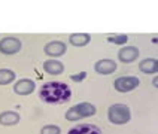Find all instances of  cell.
<instances>
[{"label":"cell","mask_w":158,"mask_h":134,"mask_svg":"<svg viewBox=\"0 0 158 134\" xmlns=\"http://www.w3.org/2000/svg\"><path fill=\"white\" fill-rule=\"evenodd\" d=\"M107 118L114 125H124L131 119V110L125 104H112L107 110Z\"/></svg>","instance_id":"2"},{"label":"cell","mask_w":158,"mask_h":134,"mask_svg":"<svg viewBox=\"0 0 158 134\" xmlns=\"http://www.w3.org/2000/svg\"><path fill=\"white\" fill-rule=\"evenodd\" d=\"M39 95L49 104H61L70 100L72 91L64 82H46L42 85Z\"/></svg>","instance_id":"1"},{"label":"cell","mask_w":158,"mask_h":134,"mask_svg":"<svg viewBox=\"0 0 158 134\" xmlns=\"http://www.w3.org/2000/svg\"><path fill=\"white\" fill-rule=\"evenodd\" d=\"M67 134H102V130L93 124H79L70 128Z\"/></svg>","instance_id":"10"},{"label":"cell","mask_w":158,"mask_h":134,"mask_svg":"<svg viewBox=\"0 0 158 134\" xmlns=\"http://www.w3.org/2000/svg\"><path fill=\"white\" fill-rule=\"evenodd\" d=\"M89 40H91V36L87 33H73L69 36V42L73 46H85L89 43Z\"/></svg>","instance_id":"13"},{"label":"cell","mask_w":158,"mask_h":134,"mask_svg":"<svg viewBox=\"0 0 158 134\" xmlns=\"http://www.w3.org/2000/svg\"><path fill=\"white\" fill-rule=\"evenodd\" d=\"M94 113H96V106L94 104H91V103H79V104H75L66 112V119L72 121V122H76V121H81L84 118L93 116Z\"/></svg>","instance_id":"3"},{"label":"cell","mask_w":158,"mask_h":134,"mask_svg":"<svg viewBox=\"0 0 158 134\" xmlns=\"http://www.w3.org/2000/svg\"><path fill=\"white\" fill-rule=\"evenodd\" d=\"M15 79V73L9 69H0V85H8Z\"/></svg>","instance_id":"15"},{"label":"cell","mask_w":158,"mask_h":134,"mask_svg":"<svg viewBox=\"0 0 158 134\" xmlns=\"http://www.w3.org/2000/svg\"><path fill=\"white\" fill-rule=\"evenodd\" d=\"M44 70L46 73H49V75H55L57 76V75H61L64 71V66L58 60H46L44 63Z\"/></svg>","instance_id":"12"},{"label":"cell","mask_w":158,"mask_h":134,"mask_svg":"<svg viewBox=\"0 0 158 134\" xmlns=\"http://www.w3.org/2000/svg\"><path fill=\"white\" fill-rule=\"evenodd\" d=\"M40 134H61V128L57 125H45L40 130Z\"/></svg>","instance_id":"17"},{"label":"cell","mask_w":158,"mask_h":134,"mask_svg":"<svg viewBox=\"0 0 158 134\" xmlns=\"http://www.w3.org/2000/svg\"><path fill=\"white\" fill-rule=\"evenodd\" d=\"M21 119L19 113L14 112V110H6L3 113H0V124L5 127H10V125H17Z\"/></svg>","instance_id":"11"},{"label":"cell","mask_w":158,"mask_h":134,"mask_svg":"<svg viewBox=\"0 0 158 134\" xmlns=\"http://www.w3.org/2000/svg\"><path fill=\"white\" fill-rule=\"evenodd\" d=\"M116 63L114 60H109V58H103V60H98V61L94 64V70L98 73V75H110L116 70Z\"/></svg>","instance_id":"7"},{"label":"cell","mask_w":158,"mask_h":134,"mask_svg":"<svg viewBox=\"0 0 158 134\" xmlns=\"http://www.w3.org/2000/svg\"><path fill=\"white\" fill-rule=\"evenodd\" d=\"M44 51L46 55L55 58V57H60V55H63V54L66 52V43H63L60 40H52V42L45 45Z\"/></svg>","instance_id":"9"},{"label":"cell","mask_w":158,"mask_h":134,"mask_svg":"<svg viewBox=\"0 0 158 134\" xmlns=\"http://www.w3.org/2000/svg\"><path fill=\"white\" fill-rule=\"evenodd\" d=\"M36 88V83L31 79H21L14 85V91L18 95H28Z\"/></svg>","instance_id":"8"},{"label":"cell","mask_w":158,"mask_h":134,"mask_svg":"<svg viewBox=\"0 0 158 134\" xmlns=\"http://www.w3.org/2000/svg\"><path fill=\"white\" fill-rule=\"evenodd\" d=\"M140 85V80L136 76H121L114 82V87L119 92H130Z\"/></svg>","instance_id":"4"},{"label":"cell","mask_w":158,"mask_h":134,"mask_svg":"<svg viewBox=\"0 0 158 134\" xmlns=\"http://www.w3.org/2000/svg\"><path fill=\"white\" fill-rule=\"evenodd\" d=\"M107 40H109L110 43H115V45H124V43H127V40H128V36H127V35L109 36V37H107Z\"/></svg>","instance_id":"16"},{"label":"cell","mask_w":158,"mask_h":134,"mask_svg":"<svg viewBox=\"0 0 158 134\" xmlns=\"http://www.w3.org/2000/svg\"><path fill=\"white\" fill-rule=\"evenodd\" d=\"M152 85H154L155 88H158V76H155V78L152 79Z\"/></svg>","instance_id":"19"},{"label":"cell","mask_w":158,"mask_h":134,"mask_svg":"<svg viewBox=\"0 0 158 134\" xmlns=\"http://www.w3.org/2000/svg\"><path fill=\"white\" fill-rule=\"evenodd\" d=\"M140 55V51L136 46H124L118 52V58L121 63H133Z\"/></svg>","instance_id":"6"},{"label":"cell","mask_w":158,"mask_h":134,"mask_svg":"<svg viewBox=\"0 0 158 134\" xmlns=\"http://www.w3.org/2000/svg\"><path fill=\"white\" fill-rule=\"evenodd\" d=\"M139 69H140L143 73H148V75H152L158 71V61L154 60V58H146L139 64Z\"/></svg>","instance_id":"14"},{"label":"cell","mask_w":158,"mask_h":134,"mask_svg":"<svg viewBox=\"0 0 158 134\" xmlns=\"http://www.w3.org/2000/svg\"><path fill=\"white\" fill-rule=\"evenodd\" d=\"M87 78V73L85 71H81V73H78V75H72L70 79L73 80V82H81V80H84Z\"/></svg>","instance_id":"18"},{"label":"cell","mask_w":158,"mask_h":134,"mask_svg":"<svg viewBox=\"0 0 158 134\" xmlns=\"http://www.w3.org/2000/svg\"><path fill=\"white\" fill-rule=\"evenodd\" d=\"M21 40L17 39V37H3L0 39V52L5 54V55H14L17 54L19 49H21Z\"/></svg>","instance_id":"5"}]
</instances>
